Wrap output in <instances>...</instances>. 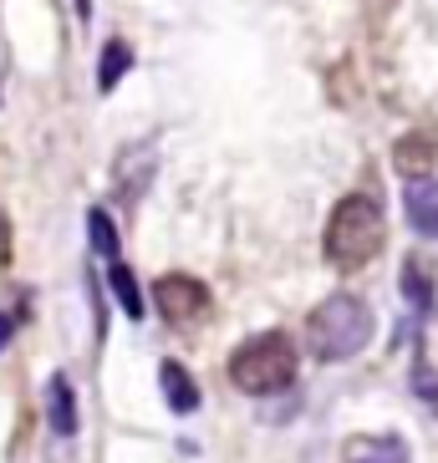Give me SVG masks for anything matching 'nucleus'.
Returning a JSON list of instances; mask_svg holds the SVG:
<instances>
[{
    "instance_id": "1",
    "label": "nucleus",
    "mask_w": 438,
    "mask_h": 463,
    "mask_svg": "<svg viewBox=\"0 0 438 463\" xmlns=\"http://www.w3.org/2000/svg\"><path fill=\"white\" fill-rule=\"evenodd\" d=\"M387 245V219L377 209V199L367 194H347L342 204L331 209L327 219V234H321V250L337 270H362L372 260L383 255Z\"/></svg>"
},
{
    "instance_id": "2",
    "label": "nucleus",
    "mask_w": 438,
    "mask_h": 463,
    "mask_svg": "<svg viewBox=\"0 0 438 463\" xmlns=\"http://www.w3.org/2000/svg\"><path fill=\"white\" fill-rule=\"evenodd\" d=\"M377 321H372V306L357 296H327L306 316V346H311L316 362H352L362 346L372 341Z\"/></svg>"
},
{
    "instance_id": "3",
    "label": "nucleus",
    "mask_w": 438,
    "mask_h": 463,
    "mask_svg": "<svg viewBox=\"0 0 438 463\" xmlns=\"http://www.w3.org/2000/svg\"><path fill=\"white\" fill-rule=\"evenodd\" d=\"M230 382L245 397H275L296 382V346L281 331H261V336L240 341L230 352Z\"/></svg>"
},
{
    "instance_id": "4",
    "label": "nucleus",
    "mask_w": 438,
    "mask_h": 463,
    "mask_svg": "<svg viewBox=\"0 0 438 463\" xmlns=\"http://www.w3.org/2000/svg\"><path fill=\"white\" fill-rule=\"evenodd\" d=\"M153 300H158V316H164V321L189 326V321H199V316L209 311V286L194 280V275H184V270H174V275H158Z\"/></svg>"
},
{
    "instance_id": "5",
    "label": "nucleus",
    "mask_w": 438,
    "mask_h": 463,
    "mask_svg": "<svg viewBox=\"0 0 438 463\" xmlns=\"http://www.w3.org/2000/svg\"><path fill=\"white\" fill-rule=\"evenodd\" d=\"M403 209H408V224L428 240H438V178H408L403 189Z\"/></svg>"
},
{
    "instance_id": "6",
    "label": "nucleus",
    "mask_w": 438,
    "mask_h": 463,
    "mask_svg": "<svg viewBox=\"0 0 438 463\" xmlns=\"http://www.w3.org/2000/svg\"><path fill=\"white\" fill-rule=\"evenodd\" d=\"M46 422H52V433H62V438H71L77 428H82V412H77V392H71V382L56 372L52 382H46Z\"/></svg>"
},
{
    "instance_id": "7",
    "label": "nucleus",
    "mask_w": 438,
    "mask_h": 463,
    "mask_svg": "<svg viewBox=\"0 0 438 463\" xmlns=\"http://www.w3.org/2000/svg\"><path fill=\"white\" fill-rule=\"evenodd\" d=\"M393 164H397V174H403V178H424V174H433V164H438V143H433L428 133L397 137Z\"/></svg>"
},
{
    "instance_id": "8",
    "label": "nucleus",
    "mask_w": 438,
    "mask_h": 463,
    "mask_svg": "<svg viewBox=\"0 0 438 463\" xmlns=\"http://www.w3.org/2000/svg\"><path fill=\"white\" fill-rule=\"evenodd\" d=\"M158 387H164V402L178 418H189V412L199 408V382L178 367V362H158Z\"/></svg>"
},
{
    "instance_id": "9",
    "label": "nucleus",
    "mask_w": 438,
    "mask_h": 463,
    "mask_svg": "<svg viewBox=\"0 0 438 463\" xmlns=\"http://www.w3.org/2000/svg\"><path fill=\"white\" fill-rule=\"evenodd\" d=\"M347 463H408V443L393 433L383 438H352L347 443Z\"/></svg>"
},
{
    "instance_id": "10",
    "label": "nucleus",
    "mask_w": 438,
    "mask_h": 463,
    "mask_svg": "<svg viewBox=\"0 0 438 463\" xmlns=\"http://www.w3.org/2000/svg\"><path fill=\"white\" fill-rule=\"evenodd\" d=\"M128 67H133V46H128V42H108V46H102V67H97V87L112 92V87L128 77Z\"/></svg>"
},
{
    "instance_id": "11",
    "label": "nucleus",
    "mask_w": 438,
    "mask_h": 463,
    "mask_svg": "<svg viewBox=\"0 0 438 463\" xmlns=\"http://www.w3.org/2000/svg\"><path fill=\"white\" fill-rule=\"evenodd\" d=\"M108 275H112V296H118V306H123L128 316H143V296H138V280H133V270H128L123 260H112L108 265Z\"/></svg>"
},
{
    "instance_id": "12",
    "label": "nucleus",
    "mask_w": 438,
    "mask_h": 463,
    "mask_svg": "<svg viewBox=\"0 0 438 463\" xmlns=\"http://www.w3.org/2000/svg\"><path fill=\"white\" fill-rule=\"evenodd\" d=\"M87 234H92V250L102 260H123V250H118V230H112V219L102 214V209H92V214H87Z\"/></svg>"
},
{
    "instance_id": "13",
    "label": "nucleus",
    "mask_w": 438,
    "mask_h": 463,
    "mask_svg": "<svg viewBox=\"0 0 438 463\" xmlns=\"http://www.w3.org/2000/svg\"><path fill=\"white\" fill-rule=\"evenodd\" d=\"M403 290L413 296V306H418V311H428V296H433V290H428V275L418 270V260H408V270H403Z\"/></svg>"
},
{
    "instance_id": "14",
    "label": "nucleus",
    "mask_w": 438,
    "mask_h": 463,
    "mask_svg": "<svg viewBox=\"0 0 438 463\" xmlns=\"http://www.w3.org/2000/svg\"><path fill=\"white\" fill-rule=\"evenodd\" d=\"M433 382H438V377L424 367V362H418V372H413V392H418V397H428V402L438 408V387H433Z\"/></svg>"
},
{
    "instance_id": "15",
    "label": "nucleus",
    "mask_w": 438,
    "mask_h": 463,
    "mask_svg": "<svg viewBox=\"0 0 438 463\" xmlns=\"http://www.w3.org/2000/svg\"><path fill=\"white\" fill-rule=\"evenodd\" d=\"M11 331H15V321L5 311H0V352H5V346H11Z\"/></svg>"
},
{
    "instance_id": "16",
    "label": "nucleus",
    "mask_w": 438,
    "mask_h": 463,
    "mask_svg": "<svg viewBox=\"0 0 438 463\" xmlns=\"http://www.w3.org/2000/svg\"><path fill=\"white\" fill-rule=\"evenodd\" d=\"M77 11H82V15H87V11H92V0H77Z\"/></svg>"
}]
</instances>
